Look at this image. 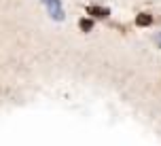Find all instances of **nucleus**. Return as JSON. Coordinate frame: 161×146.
I'll return each mask as SVG.
<instances>
[{"mask_svg": "<svg viewBox=\"0 0 161 146\" xmlns=\"http://www.w3.org/2000/svg\"><path fill=\"white\" fill-rule=\"evenodd\" d=\"M45 2V7H47L49 15L53 17L55 21H62L64 19V8H62V2L59 0H42Z\"/></svg>", "mask_w": 161, "mask_h": 146, "instance_id": "1", "label": "nucleus"}, {"mask_svg": "<svg viewBox=\"0 0 161 146\" xmlns=\"http://www.w3.org/2000/svg\"><path fill=\"white\" fill-rule=\"evenodd\" d=\"M153 24V17L148 15V13H140V15L136 17V25H140V28H146V25Z\"/></svg>", "mask_w": 161, "mask_h": 146, "instance_id": "2", "label": "nucleus"}, {"mask_svg": "<svg viewBox=\"0 0 161 146\" xmlns=\"http://www.w3.org/2000/svg\"><path fill=\"white\" fill-rule=\"evenodd\" d=\"M89 13L96 17H106L108 15V8H102V7H89Z\"/></svg>", "mask_w": 161, "mask_h": 146, "instance_id": "3", "label": "nucleus"}, {"mask_svg": "<svg viewBox=\"0 0 161 146\" xmlns=\"http://www.w3.org/2000/svg\"><path fill=\"white\" fill-rule=\"evenodd\" d=\"M80 30H83V32H89V30H91V21H89V19H83V21H80Z\"/></svg>", "mask_w": 161, "mask_h": 146, "instance_id": "4", "label": "nucleus"}, {"mask_svg": "<svg viewBox=\"0 0 161 146\" xmlns=\"http://www.w3.org/2000/svg\"><path fill=\"white\" fill-rule=\"evenodd\" d=\"M155 41H157V45H159V47H161V32L157 34V36H155Z\"/></svg>", "mask_w": 161, "mask_h": 146, "instance_id": "5", "label": "nucleus"}]
</instances>
